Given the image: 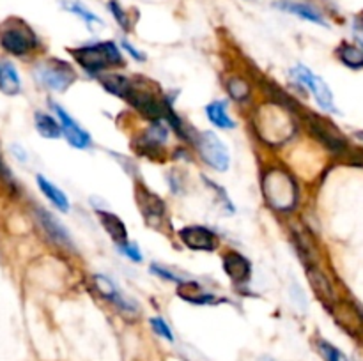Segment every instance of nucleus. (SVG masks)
<instances>
[{
	"mask_svg": "<svg viewBox=\"0 0 363 361\" xmlns=\"http://www.w3.org/2000/svg\"><path fill=\"white\" fill-rule=\"evenodd\" d=\"M262 193L275 211H291L298 202V188L287 170L275 166L264 173Z\"/></svg>",
	"mask_w": 363,
	"mask_h": 361,
	"instance_id": "nucleus-1",
	"label": "nucleus"
},
{
	"mask_svg": "<svg viewBox=\"0 0 363 361\" xmlns=\"http://www.w3.org/2000/svg\"><path fill=\"white\" fill-rule=\"evenodd\" d=\"M69 53L80 64L82 69L87 71L89 74H99L101 71L108 69V67L123 66L124 64L119 48L112 41L78 46V48H71Z\"/></svg>",
	"mask_w": 363,
	"mask_h": 361,
	"instance_id": "nucleus-2",
	"label": "nucleus"
},
{
	"mask_svg": "<svg viewBox=\"0 0 363 361\" xmlns=\"http://www.w3.org/2000/svg\"><path fill=\"white\" fill-rule=\"evenodd\" d=\"M0 46L14 57H25L38 50L39 38L21 18H7L0 23Z\"/></svg>",
	"mask_w": 363,
	"mask_h": 361,
	"instance_id": "nucleus-3",
	"label": "nucleus"
},
{
	"mask_svg": "<svg viewBox=\"0 0 363 361\" xmlns=\"http://www.w3.org/2000/svg\"><path fill=\"white\" fill-rule=\"evenodd\" d=\"M34 76L43 87L55 92H64L77 80V73L73 67L60 59H48L38 64L34 69Z\"/></svg>",
	"mask_w": 363,
	"mask_h": 361,
	"instance_id": "nucleus-4",
	"label": "nucleus"
},
{
	"mask_svg": "<svg viewBox=\"0 0 363 361\" xmlns=\"http://www.w3.org/2000/svg\"><path fill=\"white\" fill-rule=\"evenodd\" d=\"M197 149L201 158L206 161V165H209L211 168L218 170V172H225L229 168V149H227V145L213 131H202V133H199Z\"/></svg>",
	"mask_w": 363,
	"mask_h": 361,
	"instance_id": "nucleus-5",
	"label": "nucleus"
},
{
	"mask_svg": "<svg viewBox=\"0 0 363 361\" xmlns=\"http://www.w3.org/2000/svg\"><path fill=\"white\" fill-rule=\"evenodd\" d=\"M291 74H293V76L296 78L300 84H303L305 87L312 92V94H314L315 101H318V105L321 106L323 110H328V112H333V113L337 112L335 103H333L332 91H330V87L326 85V81L323 80L321 76H318L315 73H312V71L305 66L293 67Z\"/></svg>",
	"mask_w": 363,
	"mask_h": 361,
	"instance_id": "nucleus-6",
	"label": "nucleus"
},
{
	"mask_svg": "<svg viewBox=\"0 0 363 361\" xmlns=\"http://www.w3.org/2000/svg\"><path fill=\"white\" fill-rule=\"evenodd\" d=\"M135 198H137V205L140 209L144 219L147 222V225L158 227L163 222V218H165V202L155 191L145 188L144 184H137V188H135Z\"/></svg>",
	"mask_w": 363,
	"mask_h": 361,
	"instance_id": "nucleus-7",
	"label": "nucleus"
},
{
	"mask_svg": "<svg viewBox=\"0 0 363 361\" xmlns=\"http://www.w3.org/2000/svg\"><path fill=\"white\" fill-rule=\"evenodd\" d=\"M179 239L194 251H215L218 248V236L202 225H188L179 230Z\"/></svg>",
	"mask_w": 363,
	"mask_h": 361,
	"instance_id": "nucleus-8",
	"label": "nucleus"
},
{
	"mask_svg": "<svg viewBox=\"0 0 363 361\" xmlns=\"http://www.w3.org/2000/svg\"><path fill=\"white\" fill-rule=\"evenodd\" d=\"M92 280H94L96 290L99 292V296L105 297L106 301H110V303L116 304V306L119 308L123 314H128V315L138 314L137 303H135L133 299H130V297L124 296V294L121 292L119 287H117L116 283L108 278V276L94 275V278Z\"/></svg>",
	"mask_w": 363,
	"mask_h": 361,
	"instance_id": "nucleus-9",
	"label": "nucleus"
},
{
	"mask_svg": "<svg viewBox=\"0 0 363 361\" xmlns=\"http://www.w3.org/2000/svg\"><path fill=\"white\" fill-rule=\"evenodd\" d=\"M50 106L53 108V112H55V115L59 117V122H60V130H62L64 137H66V140L69 142L73 147L77 149H87L89 145H91V134L87 133V131L84 130V127L80 126V124L77 122V120L73 119V117L69 115V113L66 112V110L62 108V106H59L57 103L50 101Z\"/></svg>",
	"mask_w": 363,
	"mask_h": 361,
	"instance_id": "nucleus-10",
	"label": "nucleus"
},
{
	"mask_svg": "<svg viewBox=\"0 0 363 361\" xmlns=\"http://www.w3.org/2000/svg\"><path fill=\"white\" fill-rule=\"evenodd\" d=\"M307 126L308 130H311V133L314 134V137L318 138L326 149H330V151L342 152L344 149H346V142L342 140V137H340V134L337 133V131L326 122V120H323L321 117L308 115Z\"/></svg>",
	"mask_w": 363,
	"mask_h": 361,
	"instance_id": "nucleus-11",
	"label": "nucleus"
},
{
	"mask_svg": "<svg viewBox=\"0 0 363 361\" xmlns=\"http://www.w3.org/2000/svg\"><path fill=\"white\" fill-rule=\"evenodd\" d=\"M35 216H38L39 223L45 229V232L48 234V237L52 241H55L57 244L64 248H69V250H74L73 239H71V234L64 229L62 223L55 218L50 211H46L45 207H35Z\"/></svg>",
	"mask_w": 363,
	"mask_h": 361,
	"instance_id": "nucleus-12",
	"label": "nucleus"
},
{
	"mask_svg": "<svg viewBox=\"0 0 363 361\" xmlns=\"http://www.w3.org/2000/svg\"><path fill=\"white\" fill-rule=\"evenodd\" d=\"M222 268L234 283H248L252 276V264L240 251H227L222 258Z\"/></svg>",
	"mask_w": 363,
	"mask_h": 361,
	"instance_id": "nucleus-13",
	"label": "nucleus"
},
{
	"mask_svg": "<svg viewBox=\"0 0 363 361\" xmlns=\"http://www.w3.org/2000/svg\"><path fill=\"white\" fill-rule=\"evenodd\" d=\"M126 101H130V105L133 106L135 110H138L142 115L149 117V119L152 120H160L163 117V113H165V103L158 101V99L152 94H149V92H140L137 91V88H133V92H131V96Z\"/></svg>",
	"mask_w": 363,
	"mask_h": 361,
	"instance_id": "nucleus-14",
	"label": "nucleus"
},
{
	"mask_svg": "<svg viewBox=\"0 0 363 361\" xmlns=\"http://www.w3.org/2000/svg\"><path fill=\"white\" fill-rule=\"evenodd\" d=\"M275 7H277V9L284 11V13H289V14H294V16H300L301 20H307V21H312V23H318V25H323V27H328L325 16H323V14L319 13L318 9H315V7H312L311 4H307V2H294V0H279V2H275Z\"/></svg>",
	"mask_w": 363,
	"mask_h": 361,
	"instance_id": "nucleus-15",
	"label": "nucleus"
},
{
	"mask_svg": "<svg viewBox=\"0 0 363 361\" xmlns=\"http://www.w3.org/2000/svg\"><path fill=\"white\" fill-rule=\"evenodd\" d=\"M94 212L98 214L99 223L103 225V229L106 230V234L112 237V241L117 244V246L126 243L128 230H126V225H124L123 219H121L119 216L113 214V212L110 211H103V209H94Z\"/></svg>",
	"mask_w": 363,
	"mask_h": 361,
	"instance_id": "nucleus-16",
	"label": "nucleus"
},
{
	"mask_svg": "<svg viewBox=\"0 0 363 361\" xmlns=\"http://www.w3.org/2000/svg\"><path fill=\"white\" fill-rule=\"evenodd\" d=\"M169 138V124H163L162 120H155V124L144 131L138 144H140L142 151H156L162 147Z\"/></svg>",
	"mask_w": 363,
	"mask_h": 361,
	"instance_id": "nucleus-17",
	"label": "nucleus"
},
{
	"mask_svg": "<svg viewBox=\"0 0 363 361\" xmlns=\"http://www.w3.org/2000/svg\"><path fill=\"white\" fill-rule=\"evenodd\" d=\"M307 278L308 282H311L314 292L318 294V297L323 301V303L330 304L335 301V292H333L332 283H330V280L326 278L318 268H314V265L307 268Z\"/></svg>",
	"mask_w": 363,
	"mask_h": 361,
	"instance_id": "nucleus-18",
	"label": "nucleus"
},
{
	"mask_svg": "<svg viewBox=\"0 0 363 361\" xmlns=\"http://www.w3.org/2000/svg\"><path fill=\"white\" fill-rule=\"evenodd\" d=\"M0 91L7 96H14L21 91L20 74L9 60H0Z\"/></svg>",
	"mask_w": 363,
	"mask_h": 361,
	"instance_id": "nucleus-19",
	"label": "nucleus"
},
{
	"mask_svg": "<svg viewBox=\"0 0 363 361\" xmlns=\"http://www.w3.org/2000/svg\"><path fill=\"white\" fill-rule=\"evenodd\" d=\"M101 85L105 87L106 92H110V94L117 96V98H123V99H128L131 96V92H133L135 85L131 84L130 78L123 76V74H117V73H112V74H106V76H101Z\"/></svg>",
	"mask_w": 363,
	"mask_h": 361,
	"instance_id": "nucleus-20",
	"label": "nucleus"
},
{
	"mask_svg": "<svg viewBox=\"0 0 363 361\" xmlns=\"http://www.w3.org/2000/svg\"><path fill=\"white\" fill-rule=\"evenodd\" d=\"M60 7L67 13L74 14L80 20H84V23L87 25L89 28H96V27H103V20L98 16L96 13H92L89 7H85L80 0H60Z\"/></svg>",
	"mask_w": 363,
	"mask_h": 361,
	"instance_id": "nucleus-21",
	"label": "nucleus"
},
{
	"mask_svg": "<svg viewBox=\"0 0 363 361\" xmlns=\"http://www.w3.org/2000/svg\"><path fill=\"white\" fill-rule=\"evenodd\" d=\"M35 180H38V186H39V190L43 191V195H45V197L48 198V200L52 202V204L55 205L59 211H62V212L69 211V200H67V195L64 193L60 188H57L55 184L50 183V180L43 176L35 177Z\"/></svg>",
	"mask_w": 363,
	"mask_h": 361,
	"instance_id": "nucleus-22",
	"label": "nucleus"
},
{
	"mask_svg": "<svg viewBox=\"0 0 363 361\" xmlns=\"http://www.w3.org/2000/svg\"><path fill=\"white\" fill-rule=\"evenodd\" d=\"M179 297L190 301L195 304H208V303H216V297L211 292H206L201 289V285L195 282H181L179 285Z\"/></svg>",
	"mask_w": 363,
	"mask_h": 361,
	"instance_id": "nucleus-23",
	"label": "nucleus"
},
{
	"mask_svg": "<svg viewBox=\"0 0 363 361\" xmlns=\"http://www.w3.org/2000/svg\"><path fill=\"white\" fill-rule=\"evenodd\" d=\"M206 115H208V119L211 120L216 127H220V130H234V127H236L234 120L230 119V115L227 113L225 103L223 101L209 103V105L206 106Z\"/></svg>",
	"mask_w": 363,
	"mask_h": 361,
	"instance_id": "nucleus-24",
	"label": "nucleus"
},
{
	"mask_svg": "<svg viewBox=\"0 0 363 361\" xmlns=\"http://www.w3.org/2000/svg\"><path fill=\"white\" fill-rule=\"evenodd\" d=\"M34 122H35V130L38 133L41 134L43 138L46 140H55L62 134V130H60V124L53 119L52 115L43 112H35L34 113Z\"/></svg>",
	"mask_w": 363,
	"mask_h": 361,
	"instance_id": "nucleus-25",
	"label": "nucleus"
},
{
	"mask_svg": "<svg viewBox=\"0 0 363 361\" xmlns=\"http://www.w3.org/2000/svg\"><path fill=\"white\" fill-rule=\"evenodd\" d=\"M337 55L351 69H362L363 67V50L358 48V46L342 42L339 50H337Z\"/></svg>",
	"mask_w": 363,
	"mask_h": 361,
	"instance_id": "nucleus-26",
	"label": "nucleus"
},
{
	"mask_svg": "<svg viewBox=\"0 0 363 361\" xmlns=\"http://www.w3.org/2000/svg\"><path fill=\"white\" fill-rule=\"evenodd\" d=\"M106 7H108V11H110V14L113 16V20L119 23V27L123 28L124 32H130L131 30V18H130V14H128V11L121 6V2H117V0H108Z\"/></svg>",
	"mask_w": 363,
	"mask_h": 361,
	"instance_id": "nucleus-27",
	"label": "nucleus"
},
{
	"mask_svg": "<svg viewBox=\"0 0 363 361\" xmlns=\"http://www.w3.org/2000/svg\"><path fill=\"white\" fill-rule=\"evenodd\" d=\"M227 91L236 101H247L248 96H250V85L241 78H233V80L227 81Z\"/></svg>",
	"mask_w": 363,
	"mask_h": 361,
	"instance_id": "nucleus-28",
	"label": "nucleus"
},
{
	"mask_svg": "<svg viewBox=\"0 0 363 361\" xmlns=\"http://www.w3.org/2000/svg\"><path fill=\"white\" fill-rule=\"evenodd\" d=\"M318 349L326 361H350L347 360L346 354H344L339 347H335L333 343L326 342V340H319Z\"/></svg>",
	"mask_w": 363,
	"mask_h": 361,
	"instance_id": "nucleus-29",
	"label": "nucleus"
},
{
	"mask_svg": "<svg viewBox=\"0 0 363 361\" xmlns=\"http://www.w3.org/2000/svg\"><path fill=\"white\" fill-rule=\"evenodd\" d=\"M151 326H152V329H155V331L158 333L160 336H162V338H165V340H169V342H172V340H174L172 329L169 328V324H167V322L163 321V319H160V317L151 319Z\"/></svg>",
	"mask_w": 363,
	"mask_h": 361,
	"instance_id": "nucleus-30",
	"label": "nucleus"
},
{
	"mask_svg": "<svg viewBox=\"0 0 363 361\" xmlns=\"http://www.w3.org/2000/svg\"><path fill=\"white\" fill-rule=\"evenodd\" d=\"M119 250H121V253L126 255V257H130L133 262H142V253H140V250H138V246L135 243H130V241H126V243L119 244Z\"/></svg>",
	"mask_w": 363,
	"mask_h": 361,
	"instance_id": "nucleus-31",
	"label": "nucleus"
},
{
	"mask_svg": "<svg viewBox=\"0 0 363 361\" xmlns=\"http://www.w3.org/2000/svg\"><path fill=\"white\" fill-rule=\"evenodd\" d=\"M151 273L158 275L160 278L169 280V282H176V283L183 282V280H181V278H177L176 273H172V271H170V269H167V268H162V265H158V264H152L151 265Z\"/></svg>",
	"mask_w": 363,
	"mask_h": 361,
	"instance_id": "nucleus-32",
	"label": "nucleus"
},
{
	"mask_svg": "<svg viewBox=\"0 0 363 361\" xmlns=\"http://www.w3.org/2000/svg\"><path fill=\"white\" fill-rule=\"evenodd\" d=\"M0 177H2L4 183L9 184L11 188L14 186V177H13V173H11V170L7 168V165H6V161L2 159V156H0Z\"/></svg>",
	"mask_w": 363,
	"mask_h": 361,
	"instance_id": "nucleus-33",
	"label": "nucleus"
},
{
	"mask_svg": "<svg viewBox=\"0 0 363 361\" xmlns=\"http://www.w3.org/2000/svg\"><path fill=\"white\" fill-rule=\"evenodd\" d=\"M123 48L126 50V52L130 53V55L133 57L135 60H140V62H144V60H145V55H144V53H142L140 50H137V48H135V46L131 45L130 41H126V39H123Z\"/></svg>",
	"mask_w": 363,
	"mask_h": 361,
	"instance_id": "nucleus-34",
	"label": "nucleus"
},
{
	"mask_svg": "<svg viewBox=\"0 0 363 361\" xmlns=\"http://www.w3.org/2000/svg\"><path fill=\"white\" fill-rule=\"evenodd\" d=\"M11 149H13V154L16 156V158L20 159V161H27V154H25V151L20 147V145H13V147H11Z\"/></svg>",
	"mask_w": 363,
	"mask_h": 361,
	"instance_id": "nucleus-35",
	"label": "nucleus"
},
{
	"mask_svg": "<svg viewBox=\"0 0 363 361\" xmlns=\"http://www.w3.org/2000/svg\"><path fill=\"white\" fill-rule=\"evenodd\" d=\"M354 35H357L358 42H360L362 48H363V23L354 25Z\"/></svg>",
	"mask_w": 363,
	"mask_h": 361,
	"instance_id": "nucleus-36",
	"label": "nucleus"
},
{
	"mask_svg": "<svg viewBox=\"0 0 363 361\" xmlns=\"http://www.w3.org/2000/svg\"><path fill=\"white\" fill-rule=\"evenodd\" d=\"M259 361H277V360H273V357H269V356H262V357H259Z\"/></svg>",
	"mask_w": 363,
	"mask_h": 361,
	"instance_id": "nucleus-37",
	"label": "nucleus"
},
{
	"mask_svg": "<svg viewBox=\"0 0 363 361\" xmlns=\"http://www.w3.org/2000/svg\"><path fill=\"white\" fill-rule=\"evenodd\" d=\"M357 137H360L362 140H363V131H360V133H357Z\"/></svg>",
	"mask_w": 363,
	"mask_h": 361,
	"instance_id": "nucleus-38",
	"label": "nucleus"
}]
</instances>
